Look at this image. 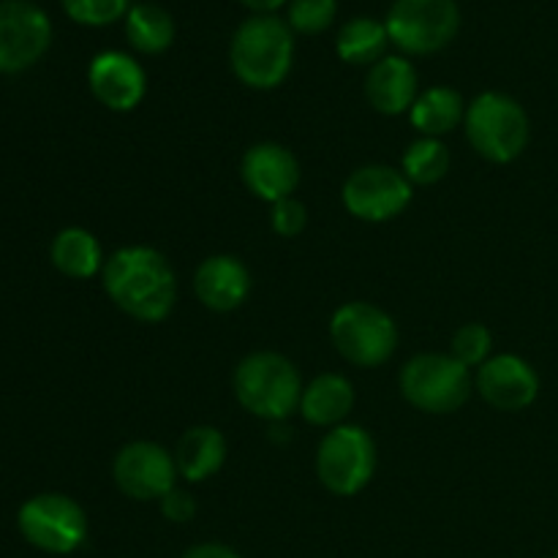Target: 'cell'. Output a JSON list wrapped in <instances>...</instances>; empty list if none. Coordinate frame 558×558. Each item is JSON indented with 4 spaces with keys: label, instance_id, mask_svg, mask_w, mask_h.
Returning a JSON list of instances; mask_svg holds the SVG:
<instances>
[{
    "label": "cell",
    "instance_id": "obj_1",
    "mask_svg": "<svg viewBox=\"0 0 558 558\" xmlns=\"http://www.w3.org/2000/svg\"><path fill=\"white\" fill-rule=\"evenodd\" d=\"M104 292L131 319L158 325L167 319L178 300V278L167 256L150 245L118 248L101 270Z\"/></svg>",
    "mask_w": 558,
    "mask_h": 558
},
{
    "label": "cell",
    "instance_id": "obj_2",
    "mask_svg": "<svg viewBox=\"0 0 558 558\" xmlns=\"http://www.w3.org/2000/svg\"><path fill=\"white\" fill-rule=\"evenodd\" d=\"M289 22L276 14H254L234 31L229 63L234 76L254 90H272L294 63V36Z\"/></svg>",
    "mask_w": 558,
    "mask_h": 558
},
{
    "label": "cell",
    "instance_id": "obj_3",
    "mask_svg": "<svg viewBox=\"0 0 558 558\" xmlns=\"http://www.w3.org/2000/svg\"><path fill=\"white\" fill-rule=\"evenodd\" d=\"M234 398L248 414L283 423L300 409L303 381L292 360L278 352H251L234 368Z\"/></svg>",
    "mask_w": 558,
    "mask_h": 558
},
{
    "label": "cell",
    "instance_id": "obj_4",
    "mask_svg": "<svg viewBox=\"0 0 558 558\" xmlns=\"http://www.w3.org/2000/svg\"><path fill=\"white\" fill-rule=\"evenodd\" d=\"M469 145L490 163H512L529 145L532 123L521 104L507 93H480L463 118Z\"/></svg>",
    "mask_w": 558,
    "mask_h": 558
},
{
    "label": "cell",
    "instance_id": "obj_5",
    "mask_svg": "<svg viewBox=\"0 0 558 558\" xmlns=\"http://www.w3.org/2000/svg\"><path fill=\"white\" fill-rule=\"evenodd\" d=\"M407 403L425 414H452L469 401L474 390L472 371L452 354H417L398 376Z\"/></svg>",
    "mask_w": 558,
    "mask_h": 558
},
{
    "label": "cell",
    "instance_id": "obj_6",
    "mask_svg": "<svg viewBox=\"0 0 558 558\" xmlns=\"http://www.w3.org/2000/svg\"><path fill=\"white\" fill-rule=\"evenodd\" d=\"M330 341L347 363L357 368H379L396 354L398 327L385 308L354 300L332 314Z\"/></svg>",
    "mask_w": 558,
    "mask_h": 558
},
{
    "label": "cell",
    "instance_id": "obj_7",
    "mask_svg": "<svg viewBox=\"0 0 558 558\" xmlns=\"http://www.w3.org/2000/svg\"><path fill=\"white\" fill-rule=\"evenodd\" d=\"M376 445L360 425H338L316 450V477L332 496H357L374 480Z\"/></svg>",
    "mask_w": 558,
    "mask_h": 558
},
{
    "label": "cell",
    "instance_id": "obj_8",
    "mask_svg": "<svg viewBox=\"0 0 558 558\" xmlns=\"http://www.w3.org/2000/svg\"><path fill=\"white\" fill-rule=\"evenodd\" d=\"M16 526L31 548L49 556H69L87 537V515L80 501L65 494H38L16 512Z\"/></svg>",
    "mask_w": 558,
    "mask_h": 558
},
{
    "label": "cell",
    "instance_id": "obj_9",
    "mask_svg": "<svg viewBox=\"0 0 558 558\" xmlns=\"http://www.w3.org/2000/svg\"><path fill=\"white\" fill-rule=\"evenodd\" d=\"M385 27L401 52L434 54L456 38L461 11L456 0H396Z\"/></svg>",
    "mask_w": 558,
    "mask_h": 558
},
{
    "label": "cell",
    "instance_id": "obj_10",
    "mask_svg": "<svg viewBox=\"0 0 558 558\" xmlns=\"http://www.w3.org/2000/svg\"><path fill=\"white\" fill-rule=\"evenodd\" d=\"M343 207L357 221L385 223L401 216L412 205V183L407 174L385 163L354 169L341 191Z\"/></svg>",
    "mask_w": 558,
    "mask_h": 558
},
{
    "label": "cell",
    "instance_id": "obj_11",
    "mask_svg": "<svg viewBox=\"0 0 558 558\" xmlns=\"http://www.w3.org/2000/svg\"><path fill=\"white\" fill-rule=\"evenodd\" d=\"M52 44V22L31 0H0V74L36 65Z\"/></svg>",
    "mask_w": 558,
    "mask_h": 558
},
{
    "label": "cell",
    "instance_id": "obj_12",
    "mask_svg": "<svg viewBox=\"0 0 558 558\" xmlns=\"http://www.w3.org/2000/svg\"><path fill=\"white\" fill-rule=\"evenodd\" d=\"M114 485L134 501H161L180 477L174 456L156 441H131L120 447L112 463Z\"/></svg>",
    "mask_w": 558,
    "mask_h": 558
},
{
    "label": "cell",
    "instance_id": "obj_13",
    "mask_svg": "<svg viewBox=\"0 0 558 558\" xmlns=\"http://www.w3.org/2000/svg\"><path fill=\"white\" fill-rule=\"evenodd\" d=\"M474 387L488 407L499 412H523L539 396V376L518 354H494L474 376Z\"/></svg>",
    "mask_w": 558,
    "mask_h": 558
},
{
    "label": "cell",
    "instance_id": "obj_14",
    "mask_svg": "<svg viewBox=\"0 0 558 558\" xmlns=\"http://www.w3.org/2000/svg\"><path fill=\"white\" fill-rule=\"evenodd\" d=\"M240 178L256 199L276 205L298 191L300 161L289 147L278 142H259L245 150L240 161Z\"/></svg>",
    "mask_w": 558,
    "mask_h": 558
},
{
    "label": "cell",
    "instance_id": "obj_15",
    "mask_svg": "<svg viewBox=\"0 0 558 558\" xmlns=\"http://www.w3.org/2000/svg\"><path fill=\"white\" fill-rule=\"evenodd\" d=\"M87 85L96 101L109 112H131L145 98L147 76L131 54L101 52L87 69Z\"/></svg>",
    "mask_w": 558,
    "mask_h": 558
},
{
    "label": "cell",
    "instance_id": "obj_16",
    "mask_svg": "<svg viewBox=\"0 0 558 558\" xmlns=\"http://www.w3.org/2000/svg\"><path fill=\"white\" fill-rule=\"evenodd\" d=\"M194 294L207 311H238L251 294V272L238 256L213 254L194 272Z\"/></svg>",
    "mask_w": 558,
    "mask_h": 558
},
{
    "label": "cell",
    "instance_id": "obj_17",
    "mask_svg": "<svg viewBox=\"0 0 558 558\" xmlns=\"http://www.w3.org/2000/svg\"><path fill=\"white\" fill-rule=\"evenodd\" d=\"M365 98L379 114H403L417 101V71L401 54H385L365 76Z\"/></svg>",
    "mask_w": 558,
    "mask_h": 558
},
{
    "label": "cell",
    "instance_id": "obj_18",
    "mask_svg": "<svg viewBox=\"0 0 558 558\" xmlns=\"http://www.w3.org/2000/svg\"><path fill=\"white\" fill-rule=\"evenodd\" d=\"M354 409V387L341 374H322L303 387L300 409L305 423L316 428H338Z\"/></svg>",
    "mask_w": 558,
    "mask_h": 558
},
{
    "label": "cell",
    "instance_id": "obj_19",
    "mask_svg": "<svg viewBox=\"0 0 558 558\" xmlns=\"http://www.w3.org/2000/svg\"><path fill=\"white\" fill-rule=\"evenodd\" d=\"M227 461V439L213 425H194L180 436L174 447V466L189 483H205L213 474L221 472Z\"/></svg>",
    "mask_w": 558,
    "mask_h": 558
},
{
    "label": "cell",
    "instance_id": "obj_20",
    "mask_svg": "<svg viewBox=\"0 0 558 558\" xmlns=\"http://www.w3.org/2000/svg\"><path fill=\"white\" fill-rule=\"evenodd\" d=\"M49 259H52L54 270L63 272L65 278H76V281L98 276L107 262L96 234L82 227L60 229L49 248Z\"/></svg>",
    "mask_w": 558,
    "mask_h": 558
},
{
    "label": "cell",
    "instance_id": "obj_21",
    "mask_svg": "<svg viewBox=\"0 0 558 558\" xmlns=\"http://www.w3.org/2000/svg\"><path fill=\"white\" fill-rule=\"evenodd\" d=\"M463 118H466V104H463L461 93L445 85L420 93L417 101L409 109V120L414 129L434 140L450 134L458 123H463Z\"/></svg>",
    "mask_w": 558,
    "mask_h": 558
},
{
    "label": "cell",
    "instance_id": "obj_22",
    "mask_svg": "<svg viewBox=\"0 0 558 558\" xmlns=\"http://www.w3.org/2000/svg\"><path fill=\"white\" fill-rule=\"evenodd\" d=\"M387 44H390V36H387L385 22L354 16L338 31L336 52L349 65H374L385 58Z\"/></svg>",
    "mask_w": 558,
    "mask_h": 558
},
{
    "label": "cell",
    "instance_id": "obj_23",
    "mask_svg": "<svg viewBox=\"0 0 558 558\" xmlns=\"http://www.w3.org/2000/svg\"><path fill=\"white\" fill-rule=\"evenodd\" d=\"M125 38L142 54H161L174 41V20L156 3L131 5L125 14Z\"/></svg>",
    "mask_w": 558,
    "mask_h": 558
},
{
    "label": "cell",
    "instance_id": "obj_24",
    "mask_svg": "<svg viewBox=\"0 0 558 558\" xmlns=\"http://www.w3.org/2000/svg\"><path fill=\"white\" fill-rule=\"evenodd\" d=\"M450 150L441 140L434 136H420L403 153L401 172L412 185H434L450 172Z\"/></svg>",
    "mask_w": 558,
    "mask_h": 558
},
{
    "label": "cell",
    "instance_id": "obj_25",
    "mask_svg": "<svg viewBox=\"0 0 558 558\" xmlns=\"http://www.w3.org/2000/svg\"><path fill=\"white\" fill-rule=\"evenodd\" d=\"M490 349H494V336H490L488 327L480 325V322H469V325L458 327L450 343L452 357H456L458 363L466 365L469 371L488 363Z\"/></svg>",
    "mask_w": 558,
    "mask_h": 558
},
{
    "label": "cell",
    "instance_id": "obj_26",
    "mask_svg": "<svg viewBox=\"0 0 558 558\" xmlns=\"http://www.w3.org/2000/svg\"><path fill=\"white\" fill-rule=\"evenodd\" d=\"M338 14L336 0H292L289 5V27L303 36H316L327 31Z\"/></svg>",
    "mask_w": 558,
    "mask_h": 558
},
{
    "label": "cell",
    "instance_id": "obj_27",
    "mask_svg": "<svg viewBox=\"0 0 558 558\" xmlns=\"http://www.w3.org/2000/svg\"><path fill=\"white\" fill-rule=\"evenodd\" d=\"M65 14L87 27H104L129 14V0H60Z\"/></svg>",
    "mask_w": 558,
    "mask_h": 558
},
{
    "label": "cell",
    "instance_id": "obj_28",
    "mask_svg": "<svg viewBox=\"0 0 558 558\" xmlns=\"http://www.w3.org/2000/svg\"><path fill=\"white\" fill-rule=\"evenodd\" d=\"M305 223H308V210H305L303 202L294 199V196L272 205L270 227L278 238H298L305 229Z\"/></svg>",
    "mask_w": 558,
    "mask_h": 558
},
{
    "label": "cell",
    "instance_id": "obj_29",
    "mask_svg": "<svg viewBox=\"0 0 558 558\" xmlns=\"http://www.w3.org/2000/svg\"><path fill=\"white\" fill-rule=\"evenodd\" d=\"M158 505H161V515L172 523H189L196 515V501L183 488H172Z\"/></svg>",
    "mask_w": 558,
    "mask_h": 558
},
{
    "label": "cell",
    "instance_id": "obj_30",
    "mask_svg": "<svg viewBox=\"0 0 558 558\" xmlns=\"http://www.w3.org/2000/svg\"><path fill=\"white\" fill-rule=\"evenodd\" d=\"M180 558H243V556L223 543H199V545H191V548Z\"/></svg>",
    "mask_w": 558,
    "mask_h": 558
},
{
    "label": "cell",
    "instance_id": "obj_31",
    "mask_svg": "<svg viewBox=\"0 0 558 558\" xmlns=\"http://www.w3.org/2000/svg\"><path fill=\"white\" fill-rule=\"evenodd\" d=\"M240 3H243L245 9L254 11V14H272V11L281 9L287 0H240Z\"/></svg>",
    "mask_w": 558,
    "mask_h": 558
},
{
    "label": "cell",
    "instance_id": "obj_32",
    "mask_svg": "<svg viewBox=\"0 0 558 558\" xmlns=\"http://www.w3.org/2000/svg\"><path fill=\"white\" fill-rule=\"evenodd\" d=\"M554 558H558V550H556V556H554Z\"/></svg>",
    "mask_w": 558,
    "mask_h": 558
}]
</instances>
